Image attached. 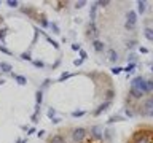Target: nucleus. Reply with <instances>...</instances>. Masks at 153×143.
I'll list each match as a JSON object with an SVG mask.
<instances>
[{
	"instance_id": "nucleus-1",
	"label": "nucleus",
	"mask_w": 153,
	"mask_h": 143,
	"mask_svg": "<svg viewBox=\"0 0 153 143\" xmlns=\"http://www.w3.org/2000/svg\"><path fill=\"white\" fill-rule=\"evenodd\" d=\"M129 143H153V130H137L134 132Z\"/></svg>"
},
{
	"instance_id": "nucleus-2",
	"label": "nucleus",
	"mask_w": 153,
	"mask_h": 143,
	"mask_svg": "<svg viewBox=\"0 0 153 143\" xmlns=\"http://www.w3.org/2000/svg\"><path fill=\"white\" fill-rule=\"evenodd\" d=\"M131 88L134 89H137V91H140L142 94H147V92H150L148 91V86H147V81L142 78V76H136L132 81H131Z\"/></svg>"
},
{
	"instance_id": "nucleus-3",
	"label": "nucleus",
	"mask_w": 153,
	"mask_h": 143,
	"mask_svg": "<svg viewBox=\"0 0 153 143\" xmlns=\"http://www.w3.org/2000/svg\"><path fill=\"white\" fill-rule=\"evenodd\" d=\"M136 24H137V13L129 10L128 14H126V24H124V27H126L128 30H132V29L136 27Z\"/></svg>"
},
{
	"instance_id": "nucleus-4",
	"label": "nucleus",
	"mask_w": 153,
	"mask_h": 143,
	"mask_svg": "<svg viewBox=\"0 0 153 143\" xmlns=\"http://www.w3.org/2000/svg\"><path fill=\"white\" fill-rule=\"evenodd\" d=\"M85 137H86V129H83V127L75 129L74 133H72V138H74V140H75L76 143L83 142V140H85Z\"/></svg>"
},
{
	"instance_id": "nucleus-5",
	"label": "nucleus",
	"mask_w": 153,
	"mask_h": 143,
	"mask_svg": "<svg viewBox=\"0 0 153 143\" xmlns=\"http://www.w3.org/2000/svg\"><path fill=\"white\" fill-rule=\"evenodd\" d=\"M97 35H99V29H97V26H96V22L89 21L88 29H86V37L88 38H96Z\"/></svg>"
},
{
	"instance_id": "nucleus-6",
	"label": "nucleus",
	"mask_w": 153,
	"mask_h": 143,
	"mask_svg": "<svg viewBox=\"0 0 153 143\" xmlns=\"http://www.w3.org/2000/svg\"><path fill=\"white\" fill-rule=\"evenodd\" d=\"M143 95H145V94H142L140 91H137V89H134V88L129 89V97H131L132 100H142Z\"/></svg>"
},
{
	"instance_id": "nucleus-7",
	"label": "nucleus",
	"mask_w": 153,
	"mask_h": 143,
	"mask_svg": "<svg viewBox=\"0 0 153 143\" xmlns=\"http://www.w3.org/2000/svg\"><path fill=\"white\" fill-rule=\"evenodd\" d=\"M110 105H112V102H108V100H105L104 103H100V105H99V108L94 111V116H99V114L102 113V111H105V110H107V108L110 107Z\"/></svg>"
},
{
	"instance_id": "nucleus-8",
	"label": "nucleus",
	"mask_w": 153,
	"mask_h": 143,
	"mask_svg": "<svg viewBox=\"0 0 153 143\" xmlns=\"http://www.w3.org/2000/svg\"><path fill=\"white\" fill-rule=\"evenodd\" d=\"M93 48H94L96 52H102L105 49V45H104V41H100V40H94L93 41Z\"/></svg>"
},
{
	"instance_id": "nucleus-9",
	"label": "nucleus",
	"mask_w": 153,
	"mask_h": 143,
	"mask_svg": "<svg viewBox=\"0 0 153 143\" xmlns=\"http://www.w3.org/2000/svg\"><path fill=\"white\" fill-rule=\"evenodd\" d=\"M11 76H13V80L16 81L18 84H21V86H24L27 83V78L26 76H22V75H16V73H11Z\"/></svg>"
},
{
	"instance_id": "nucleus-10",
	"label": "nucleus",
	"mask_w": 153,
	"mask_h": 143,
	"mask_svg": "<svg viewBox=\"0 0 153 143\" xmlns=\"http://www.w3.org/2000/svg\"><path fill=\"white\" fill-rule=\"evenodd\" d=\"M50 143H65V137L61 135V133H56L50 138Z\"/></svg>"
},
{
	"instance_id": "nucleus-11",
	"label": "nucleus",
	"mask_w": 153,
	"mask_h": 143,
	"mask_svg": "<svg viewBox=\"0 0 153 143\" xmlns=\"http://www.w3.org/2000/svg\"><path fill=\"white\" fill-rule=\"evenodd\" d=\"M0 70L3 72V73H10V72L13 70V67L8 64V62H0Z\"/></svg>"
},
{
	"instance_id": "nucleus-12",
	"label": "nucleus",
	"mask_w": 153,
	"mask_h": 143,
	"mask_svg": "<svg viewBox=\"0 0 153 143\" xmlns=\"http://www.w3.org/2000/svg\"><path fill=\"white\" fill-rule=\"evenodd\" d=\"M143 35H145V38H147L148 41H153V29L145 27V30H143Z\"/></svg>"
},
{
	"instance_id": "nucleus-13",
	"label": "nucleus",
	"mask_w": 153,
	"mask_h": 143,
	"mask_svg": "<svg viewBox=\"0 0 153 143\" xmlns=\"http://www.w3.org/2000/svg\"><path fill=\"white\" fill-rule=\"evenodd\" d=\"M96 13H97V3H94L93 7H91V13H89V19H91V22H94V19H96Z\"/></svg>"
},
{
	"instance_id": "nucleus-14",
	"label": "nucleus",
	"mask_w": 153,
	"mask_h": 143,
	"mask_svg": "<svg viewBox=\"0 0 153 143\" xmlns=\"http://www.w3.org/2000/svg\"><path fill=\"white\" fill-rule=\"evenodd\" d=\"M108 59L112 62H117L118 60V52L115 49H108Z\"/></svg>"
},
{
	"instance_id": "nucleus-15",
	"label": "nucleus",
	"mask_w": 153,
	"mask_h": 143,
	"mask_svg": "<svg viewBox=\"0 0 153 143\" xmlns=\"http://www.w3.org/2000/svg\"><path fill=\"white\" fill-rule=\"evenodd\" d=\"M42 100H43V92H42V91H38V92L35 94V102H37V105H38V107H40Z\"/></svg>"
},
{
	"instance_id": "nucleus-16",
	"label": "nucleus",
	"mask_w": 153,
	"mask_h": 143,
	"mask_svg": "<svg viewBox=\"0 0 153 143\" xmlns=\"http://www.w3.org/2000/svg\"><path fill=\"white\" fill-rule=\"evenodd\" d=\"M145 5H147L145 2H137V11L140 13V14L145 11Z\"/></svg>"
},
{
	"instance_id": "nucleus-17",
	"label": "nucleus",
	"mask_w": 153,
	"mask_h": 143,
	"mask_svg": "<svg viewBox=\"0 0 153 143\" xmlns=\"http://www.w3.org/2000/svg\"><path fill=\"white\" fill-rule=\"evenodd\" d=\"M105 94H107V100H108V102H112V99L115 97V91L113 89H108Z\"/></svg>"
},
{
	"instance_id": "nucleus-18",
	"label": "nucleus",
	"mask_w": 153,
	"mask_h": 143,
	"mask_svg": "<svg viewBox=\"0 0 153 143\" xmlns=\"http://www.w3.org/2000/svg\"><path fill=\"white\" fill-rule=\"evenodd\" d=\"M136 45H137V40H129V41H126V48H129V49L136 48Z\"/></svg>"
},
{
	"instance_id": "nucleus-19",
	"label": "nucleus",
	"mask_w": 153,
	"mask_h": 143,
	"mask_svg": "<svg viewBox=\"0 0 153 143\" xmlns=\"http://www.w3.org/2000/svg\"><path fill=\"white\" fill-rule=\"evenodd\" d=\"M134 69H136V64H134V62H131V64L126 65V69H123V70L126 72V73H129V72H132Z\"/></svg>"
},
{
	"instance_id": "nucleus-20",
	"label": "nucleus",
	"mask_w": 153,
	"mask_h": 143,
	"mask_svg": "<svg viewBox=\"0 0 153 143\" xmlns=\"http://www.w3.org/2000/svg\"><path fill=\"white\" fill-rule=\"evenodd\" d=\"M46 114H48V118L54 119V116H56V110H54V108H50V110L46 111Z\"/></svg>"
},
{
	"instance_id": "nucleus-21",
	"label": "nucleus",
	"mask_w": 153,
	"mask_h": 143,
	"mask_svg": "<svg viewBox=\"0 0 153 143\" xmlns=\"http://www.w3.org/2000/svg\"><path fill=\"white\" fill-rule=\"evenodd\" d=\"M7 5H8V7H11V8H16L19 5V2H18V0H8Z\"/></svg>"
},
{
	"instance_id": "nucleus-22",
	"label": "nucleus",
	"mask_w": 153,
	"mask_h": 143,
	"mask_svg": "<svg viewBox=\"0 0 153 143\" xmlns=\"http://www.w3.org/2000/svg\"><path fill=\"white\" fill-rule=\"evenodd\" d=\"M70 76H72V73H67V72H65V73H62V75L59 76V81H64V80H67V78H70Z\"/></svg>"
},
{
	"instance_id": "nucleus-23",
	"label": "nucleus",
	"mask_w": 153,
	"mask_h": 143,
	"mask_svg": "<svg viewBox=\"0 0 153 143\" xmlns=\"http://www.w3.org/2000/svg\"><path fill=\"white\" fill-rule=\"evenodd\" d=\"M85 5H86L85 0H80V2H75V8H83Z\"/></svg>"
},
{
	"instance_id": "nucleus-24",
	"label": "nucleus",
	"mask_w": 153,
	"mask_h": 143,
	"mask_svg": "<svg viewBox=\"0 0 153 143\" xmlns=\"http://www.w3.org/2000/svg\"><path fill=\"white\" fill-rule=\"evenodd\" d=\"M121 70H123L121 67H113V69H112V73H113V75H118V73H121Z\"/></svg>"
},
{
	"instance_id": "nucleus-25",
	"label": "nucleus",
	"mask_w": 153,
	"mask_h": 143,
	"mask_svg": "<svg viewBox=\"0 0 153 143\" xmlns=\"http://www.w3.org/2000/svg\"><path fill=\"white\" fill-rule=\"evenodd\" d=\"M50 27L53 29V32H54V33H59V27H57L54 22H51V24H50Z\"/></svg>"
},
{
	"instance_id": "nucleus-26",
	"label": "nucleus",
	"mask_w": 153,
	"mask_h": 143,
	"mask_svg": "<svg viewBox=\"0 0 153 143\" xmlns=\"http://www.w3.org/2000/svg\"><path fill=\"white\" fill-rule=\"evenodd\" d=\"M32 64H33V65H35V67H40V69H42V67H45V64H43V62H42V60H33V62H32Z\"/></svg>"
},
{
	"instance_id": "nucleus-27",
	"label": "nucleus",
	"mask_w": 153,
	"mask_h": 143,
	"mask_svg": "<svg viewBox=\"0 0 153 143\" xmlns=\"http://www.w3.org/2000/svg\"><path fill=\"white\" fill-rule=\"evenodd\" d=\"M5 35H7V29H2V30H0V40H5Z\"/></svg>"
},
{
	"instance_id": "nucleus-28",
	"label": "nucleus",
	"mask_w": 153,
	"mask_h": 143,
	"mask_svg": "<svg viewBox=\"0 0 153 143\" xmlns=\"http://www.w3.org/2000/svg\"><path fill=\"white\" fill-rule=\"evenodd\" d=\"M21 57H22L24 60H30V54H29V52H22Z\"/></svg>"
},
{
	"instance_id": "nucleus-29",
	"label": "nucleus",
	"mask_w": 153,
	"mask_h": 143,
	"mask_svg": "<svg viewBox=\"0 0 153 143\" xmlns=\"http://www.w3.org/2000/svg\"><path fill=\"white\" fill-rule=\"evenodd\" d=\"M107 5H110V2H107V0H100V2H97V7H107Z\"/></svg>"
},
{
	"instance_id": "nucleus-30",
	"label": "nucleus",
	"mask_w": 153,
	"mask_h": 143,
	"mask_svg": "<svg viewBox=\"0 0 153 143\" xmlns=\"http://www.w3.org/2000/svg\"><path fill=\"white\" fill-rule=\"evenodd\" d=\"M83 114H85V111H74V113H72V116L78 118V116H83Z\"/></svg>"
},
{
	"instance_id": "nucleus-31",
	"label": "nucleus",
	"mask_w": 153,
	"mask_h": 143,
	"mask_svg": "<svg viewBox=\"0 0 153 143\" xmlns=\"http://www.w3.org/2000/svg\"><path fill=\"white\" fill-rule=\"evenodd\" d=\"M147 86H148V91H150V92H153V80L147 81Z\"/></svg>"
},
{
	"instance_id": "nucleus-32",
	"label": "nucleus",
	"mask_w": 153,
	"mask_h": 143,
	"mask_svg": "<svg viewBox=\"0 0 153 143\" xmlns=\"http://www.w3.org/2000/svg\"><path fill=\"white\" fill-rule=\"evenodd\" d=\"M0 51H2V52H5V54H11V51H10V49H7V48H5V46H2V45H0Z\"/></svg>"
},
{
	"instance_id": "nucleus-33",
	"label": "nucleus",
	"mask_w": 153,
	"mask_h": 143,
	"mask_svg": "<svg viewBox=\"0 0 153 143\" xmlns=\"http://www.w3.org/2000/svg\"><path fill=\"white\" fill-rule=\"evenodd\" d=\"M80 56H81V59H86V57H88V54H86V51H83V49H80Z\"/></svg>"
},
{
	"instance_id": "nucleus-34",
	"label": "nucleus",
	"mask_w": 153,
	"mask_h": 143,
	"mask_svg": "<svg viewBox=\"0 0 153 143\" xmlns=\"http://www.w3.org/2000/svg\"><path fill=\"white\" fill-rule=\"evenodd\" d=\"M74 64H75L76 67H78V65H81V64H83V59H78V60H75Z\"/></svg>"
},
{
	"instance_id": "nucleus-35",
	"label": "nucleus",
	"mask_w": 153,
	"mask_h": 143,
	"mask_svg": "<svg viewBox=\"0 0 153 143\" xmlns=\"http://www.w3.org/2000/svg\"><path fill=\"white\" fill-rule=\"evenodd\" d=\"M72 49H74V51H80V45H72Z\"/></svg>"
},
{
	"instance_id": "nucleus-36",
	"label": "nucleus",
	"mask_w": 153,
	"mask_h": 143,
	"mask_svg": "<svg viewBox=\"0 0 153 143\" xmlns=\"http://www.w3.org/2000/svg\"><path fill=\"white\" fill-rule=\"evenodd\" d=\"M134 59H136V56H134V54H129V57H128V60H134Z\"/></svg>"
},
{
	"instance_id": "nucleus-37",
	"label": "nucleus",
	"mask_w": 153,
	"mask_h": 143,
	"mask_svg": "<svg viewBox=\"0 0 153 143\" xmlns=\"http://www.w3.org/2000/svg\"><path fill=\"white\" fill-rule=\"evenodd\" d=\"M140 52H148V49H147V48H142V46H140Z\"/></svg>"
},
{
	"instance_id": "nucleus-38",
	"label": "nucleus",
	"mask_w": 153,
	"mask_h": 143,
	"mask_svg": "<svg viewBox=\"0 0 153 143\" xmlns=\"http://www.w3.org/2000/svg\"><path fill=\"white\" fill-rule=\"evenodd\" d=\"M152 72H153V65H152Z\"/></svg>"
}]
</instances>
